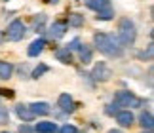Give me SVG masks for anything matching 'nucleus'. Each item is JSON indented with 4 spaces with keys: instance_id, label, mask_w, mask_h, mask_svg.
Instances as JSON below:
<instances>
[{
    "instance_id": "412c9836",
    "label": "nucleus",
    "mask_w": 154,
    "mask_h": 133,
    "mask_svg": "<svg viewBox=\"0 0 154 133\" xmlns=\"http://www.w3.org/2000/svg\"><path fill=\"white\" fill-rule=\"evenodd\" d=\"M10 124V112L6 107H0V125H6Z\"/></svg>"
},
{
    "instance_id": "aec40b11",
    "label": "nucleus",
    "mask_w": 154,
    "mask_h": 133,
    "mask_svg": "<svg viewBox=\"0 0 154 133\" xmlns=\"http://www.w3.org/2000/svg\"><path fill=\"white\" fill-rule=\"evenodd\" d=\"M46 72H50V66H48V65H44V63H40L36 69L32 70V74H31V76L34 78V80H38V78L42 76V74H46Z\"/></svg>"
},
{
    "instance_id": "39448f33",
    "label": "nucleus",
    "mask_w": 154,
    "mask_h": 133,
    "mask_svg": "<svg viewBox=\"0 0 154 133\" xmlns=\"http://www.w3.org/2000/svg\"><path fill=\"white\" fill-rule=\"evenodd\" d=\"M91 78L95 82L105 84V82H109L112 78V69L106 63H97L95 66H93V70H91Z\"/></svg>"
},
{
    "instance_id": "f3484780",
    "label": "nucleus",
    "mask_w": 154,
    "mask_h": 133,
    "mask_svg": "<svg viewBox=\"0 0 154 133\" xmlns=\"http://www.w3.org/2000/svg\"><path fill=\"white\" fill-rule=\"evenodd\" d=\"M112 17H114V10H112L110 6H105L103 10L97 11V19L99 21H110Z\"/></svg>"
},
{
    "instance_id": "f8f14e48",
    "label": "nucleus",
    "mask_w": 154,
    "mask_h": 133,
    "mask_svg": "<svg viewBox=\"0 0 154 133\" xmlns=\"http://www.w3.org/2000/svg\"><path fill=\"white\" fill-rule=\"evenodd\" d=\"M15 112H17V116H19L23 122H32V120H34V114L29 110L27 105H17L15 107Z\"/></svg>"
},
{
    "instance_id": "4be33fe9",
    "label": "nucleus",
    "mask_w": 154,
    "mask_h": 133,
    "mask_svg": "<svg viewBox=\"0 0 154 133\" xmlns=\"http://www.w3.org/2000/svg\"><path fill=\"white\" fill-rule=\"evenodd\" d=\"M59 133H78V129L74 128V125H70V124H65L61 129H59Z\"/></svg>"
},
{
    "instance_id": "7ed1b4c3",
    "label": "nucleus",
    "mask_w": 154,
    "mask_h": 133,
    "mask_svg": "<svg viewBox=\"0 0 154 133\" xmlns=\"http://www.w3.org/2000/svg\"><path fill=\"white\" fill-rule=\"evenodd\" d=\"M114 103L116 107H131V108H139L143 107V99H139L137 95H133L131 91L128 89H122V91H116L114 93Z\"/></svg>"
},
{
    "instance_id": "cd10ccee",
    "label": "nucleus",
    "mask_w": 154,
    "mask_h": 133,
    "mask_svg": "<svg viewBox=\"0 0 154 133\" xmlns=\"http://www.w3.org/2000/svg\"><path fill=\"white\" fill-rule=\"evenodd\" d=\"M48 2H50V4H57V2H59V0H48Z\"/></svg>"
},
{
    "instance_id": "7c9ffc66",
    "label": "nucleus",
    "mask_w": 154,
    "mask_h": 133,
    "mask_svg": "<svg viewBox=\"0 0 154 133\" xmlns=\"http://www.w3.org/2000/svg\"><path fill=\"white\" fill-rule=\"evenodd\" d=\"M2 133H8V131H2Z\"/></svg>"
},
{
    "instance_id": "9d476101",
    "label": "nucleus",
    "mask_w": 154,
    "mask_h": 133,
    "mask_svg": "<svg viewBox=\"0 0 154 133\" xmlns=\"http://www.w3.org/2000/svg\"><path fill=\"white\" fill-rule=\"evenodd\" d=\"M65 32H67V23H65V21H55V23L50 27V36H51L53 40L63 38Z\"/></svg>"
},
{
    "instance_id": "dca6fc26",
    "label": "nucleus",
    "mask_w": 154,
    "mask_h": 133,
    "mask_svg": "<svg viewBox=\"0 0 154 133\" xmlns=\"http://www.w3.org/2000/svg\"><path fill=\"white\" fill-rule=\"evenodd\" d=\"M34 131L36 133H55L57 125H55V122H38Z\"/></svg>"
},
{
    "instance_id": "c756f323",
    "label": "nucleus",
    "mask_w": 154,
    "mask_h": 133,
    "mask_svg": "<svg viewBox=\"0 0 154 133\" xmlns=\"http://www.w3.org/2000/svg\"><path fill=\"white\" fill-rule=\"evenodd\" d=\"M143 133H152V131H143Z\"/></svg>"
},
{
    "instance_id": "c85d7f7f",
    "label": "nucleus",
    "mask_w": 154,
    "mask_h": 133,
    "mask_svg": "<svg viewBox=\"0 0 154 133\" xmlns=\"http://www.w3.org/2000/svg\"><path fill=\"white\" fill-rule=\"evenodd\" d=\"M0 42H2V32H0Z\"/></svg>"
},
{
    "instance_id": "ddd939ff",
    "label": "nucleus",
    "mask_w": 154,
    "mask_h": 133,
    "mask_svg": "<svg viewBox=\"0 0 154 133\" xmlns=\"http://www.w3.org/2000/svg\"><path fill=\"white\" fill-rule=\"evenodd\" d=\"M78 55H80V61L84 63V65L91 63V59H93V53H91V50L86 44H80L78 46Z\"/></svg>"
},
{
    "instance_id": "423d86ee",
    "label": "nucleus",
    "mask_w": 154,
    "mask_h": 133,
    "mask_svg": "<svg viewBox=\"0 0 154 133\" xmlns=\"http://www.w3.org/2000/svg\"><path fill=\"white\" fill-rule=\"evenodd\" d=\"M57 107L61 108L63 112H67V114H70V112H74V110H76V103H74V99L70 97L69 93H61V95H59V99H57Z\"/></svg>"
},
{
    "instance_id": "20e7f679",
    "label": "nucleus",
    "mask_w": 154,
    "mask_h": 133,
    "mask_svg": "<svg viewBox=\"0 0 154 133\" xmlns=\"http://www.w3.org/2000/svg\"><path fill=\"white\" fill-rule=\"evenodd\" d=\"M27 32V27H25V23L19 21V19H14L8 25V31H6V36H8V40L11 42H19L23 36H25Z\"/></svg>"
},
{
    "instance_id": "9b49d317",
    "label": "nucleus",
    "mask_w": 154,
    "mask_h": 133,
    "mask_svg": "<svg viewBox=\"0 0 154 133\" xmlns=\"http://www.w3.org/2000/svg\"><path fill=\"white\" fill-rule=\"evenodd\" d=\"M139 122H141V128H143L145 131H152V128H154V118H152V114H150L149 110L141 112Z\"/></svg>"
},
{
    "instance_id": "4468645a",
    "label": "nucleus",
    "mask_w": 154,
    "mask_h": 133,
    "mask_svg": "<svg viewBox=\"0 0 154 133\" xmlns=\"http://www.w3.org/2000/svg\"><path fill=\"white\" fill-rule=\"evenodd\" d=\"M55 57H57V61H61L65 65L72 63V53H70V50H67V48H59L55 51Z\"/></svg>"
},
{
    "instance_id": "6ab92c4d",
    "label": "nucleus",
    "mask_w": 154,
    "mask_h": 133,
    "mask_svg": "<svg viewBox=\"0 0 154 133\" xmlns=\"http://www.w3.org/2000/svg\"><path fill=\"white\" fill-rule=\"evenodd\" d=\"M69 25L70 27H82L84 25V15L82 14H70L69 15Z\"/></svg>"
},
{
    "instance_id": "0eeeda50",
    "label": "nucleus",
    "mask_w": 154,
    "mask_h": 133,
    "mask_svg": "<svg viewBox=\"0 0 154 133\" xmlns=\"http://www.w3.org/2000/svg\"><path fill=\"white\" fill-rule=\"evenodd\" d=\"M29 107V110H31L34 114V118L36 116H48L50 114V105L48 103H44V101H36V103H31V105H27Z\"/></svg>"
},
{
    "instance_id": "2eb2a0df",
    "label": "nucleus",
    "mask_w": 154,
    "mask_h": 133,
    "mask_svg": "<svg viewBox=\"0 0 154 133\" xmlns=\"http://www.w3.org/2000/svg\"><path fill=\"white\" fill-rule=\"evenodd\" d=\"M14 74V65L8 61H0V78L2 80H10Z\"/></svg>"
},
{
    "instance_id": "bb28decb",
    "label": "nucleus",
    "mask_w": 154,
    "mask_h": 133,
    "mask_svg": "<svg viewBox=\"0 0 154 133\" xmlns=\"http://www.w3.org/2000/svg\"><path fill=\"white\" fill-rule=\"evenodd\" d=\"M109 133H124L122 129H109Z\"/></svg>"
},
{
    "instance_id": "a211bd4d",
    "label": "nucleus",
    "mask_w": 154,
    "mask_h": 133,
    "mask_svg": "<svg viewBox=\"0 0 154 133\" xmlns=\"http://www.w3.org/2000/svg\"><path fill=\"white\" fill-rule=\"evenodd\" d=\"M86 2V6L90 10H93V11H99V10H103L105 6H109V0H84Z\"/></svg>"
},
{
    "instance_id": "6e6552de",
    "label": "nucleus",
    "mask_w": 154,
    "mask_h": 133,
    "mask_svg": "<svg viewBox=\"0 0 154 133\" xmlns=\"http://www.w3.org/2000/svg\"><path fill=\"white\" fill-rule=\"evenodd\" d=\"M116 122L122 128H131L135 122V116L131 114V110H120V112H116Z\"/></svg>"
},
{
    "instance_id": "b1692460",
    "label": "nucleus",
    "mask_w": 154,
    "mask_h": 133,
    "mask_svg": "<svg viewBox=\"0 0 154 133\" xmlns=\"http://www.w3.org/2000/svg\"><path fill=\"white\" fill-rule=\"evenodd\" d=\"M78 46H80V40H78V38H74V40L67 46V50H78Z\"/></svg>"
},
{
    "instance_id": "393cba45",
    "label": "nucleus",
    "mask_w": 154,
    "mask_h": 133,
    "mask_svg": "<svg viewBox=\"0 0 154 133\" xmlns=\"http://www.w3.org/2000/svg\"><path fill=\"white\" fill-rule=\"evenodd\" d=\"M44 21H46V15H44V14H38V17H34V25H36V27L42 25Z\"/></svg>"
},
{
    "instance_id": "a878e982",
    "label": "nucleus",
    "mask_w": 154,
    "mask_h": 133,
    "mask_svg": "<svg viewBox=\"0 0 154 133\" xmlns=\"http://www.w3.org/2000/svg\"><path fill=\"white\" fill-rule=\"evenodd\" d=\"M19 133H32V129L25 124V125H21V128H19Z\"/></svg>"
},
{
    "instance_id": "f03ea898",
    "label": "nucleus",
    "mask_w": 154,
    "mask_h": 133,
    "mask_svg": "<svg viewBox=\"0 0 154 133\" xmlns=\"http://www.w3.org/2000/svg\"><path fill=\"white\" fill-rule=\"evenodd\" d=\"M118 42L124 46H131L135 38H137V29H135V23L131 19H128V17H122L120 21H118Z\"/></svg>"
},
{
    "instance_id": "1a4fd4ad",
    "label": "nucleus",
    "mask_w": 154,
    "mask_h": 133,
    "mask_svg": "<svg viewBox=\"0 0 154 133\" xmlns=\"http://www.w3.org/2000/svg\"><path fill=\"white\" fill-rule=\"evenodd\" d=\"M44 48H46V38H36L34 42H31V46L27 48L29 57H38L40 53L44 51Z\"/></svg>"
},
{
    "instance_id": "5701e85b",
    "label": "nucleus",
    "mask_w": 154,
    "mask_h": 133,
    "mask_svg": "<svg viewBox=\"0 0 154 133\" xmlns=\"http://www.w3.org/2000/svg\"><path fill=\"white\" fill-rule=\"evenodd\" d=\"M14 89H2V88H0V97H8V99H11V97H14Z\"/></svg>"
},
{
    "instance_id": "f257e3e1",
    "label": "nucleus",
    "mask_w": 154,
    "mask_h": 133,
    "mask_svg": "<svg viewBox=\"0 0 154 133\" xmlns=\"http://www.w3.org/2000/svg\"><path fill=\"white\" fill-rule=\"evenodd\" d=\"M93 46L106 57H122L124 55V48L118 42L116 36L106 34V32H95L93 34Z\"/></svg>"
}]
</instances>
